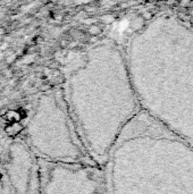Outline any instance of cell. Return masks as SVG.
Instances as JSON below:
<instances>
[{
	"label": "cell",
	"mask_w": 193,
	"mask_h": 194,
	"mask_svg": "<svg viewBox=\"0 0 193 194\" xmlns=\"http://www.w3.org/2000/svg\"><path fill=\"white\" fill-rule=\"evenodd\" d=\"M22 129H23V125L21 123L13 122V123H10L7 127L5 128V131H6V133H7L8 135H10V136H16V135H18V134L22 132Z\"/></svg>",
	"instance_id": "cell-1"
},
{
	"label": "cell",
	"mask_w": 193,
	"mask_h": 194,
	"mask_svg": "<svg viewBox=\"0 0 193 194\" xmlns=\"http://www.w3.org/2000/svg\"><path fill=\"white\" fill-rule=\"evenodd\" d=\"M5 118L9 120L10 123L13 122H21L22 119V116L19 115V113L17 111H14V110H10V111H7L6 115H5Z\"/></svg>",
	"instance_id": "cell-2"
},
{
	"label": "cell",
	"mask_w": 193,
	"mask_h": 194,
	"mask_svg": "<svg viewBox=\"0 0 193 194\" xmlns=\"http://www.w3.org/2000/svg\"><path fill=\"white\" fill-rule=\"evenodd\" d=\"M89 32L92 34V35H99V34L101 33V29H100L98 25H93V26L90 27Z\"/></svg>",
	"instance_id": "cell-3"
}]
</instances>
